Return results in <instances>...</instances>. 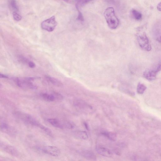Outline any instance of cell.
<instances>
[{
    "label": "cell",
    "mask_w": 161,
    "mask_h": 161,
    "mask_svg": "<svg viewBox=\"0 0 161 161\" xmlns=\"http://www.w3.org/2000/svg\"><path fill=\"white\" fill-rule=\"evenodd\" d=\"M104 15L109 27L112 29H116L119 25V21L113 8H107L104 12Z\"/></svg>",
    "instance_id": "obj_1"
},
{
    "label": "cell",
    "mask_w": 161,
    "mask_h": 161,
    "mask_svg": "<svg viewBox=\"0 0 161 161\" xmlns=\"http://www.w3.org/2000/svg\"><path fill=\"white\" fill-rule=\"evenodd\" d=\"M36 78L34 77H16L14 78L13 80L16 84L19 87L23 89L34 90L37 89V87L31 81L35 80Z\"/></svg>",
    "instance_id": "obj_2"
},
{
    "label": "cell",
    "mask_w": 161,
    "mask_h": 161,
    "mask_svg": "<svg viewBox=\"0 0 161 161\" xmlns=\"http://www.w3.org/2000/svg\"><path fill=\"white\" fill-rule=\"evenodd\" d=\"M15 114L19 119L27 124L38 127L40 129L43 126L30 115L21 112H16Z\"/></svg>",
    "instance_id": "obj_3"
},
{
    "label": "cell",
    "mask_w": 161,
    "mask_h": 161,
    "mask_svg": "<svg viewBox=\"0 0 161 161\" xmlns=\"http://www.w3.org/2000/svg\"><path fill=\"white\" fill-rule=\"evenodd\" d=\"M139 30L136 34V36L140 47L145 51H150L152 49L151 46L146 32L141 30Z\"/></svg>",
    "instance_id": "obj_4"
},
{
    "label": "cell",
    "mask_w": 161,
    "mask_h": 161,
    "mask_svg": "<svg viewBox=\"0 0 161 161\" xmlns=\"http://www.w3.org/2000/svg\"><path fill=\"white\" fill-rule=\"evenodd\" d=\"M39 96L43 100L49 102H53L56 100H61L63 99L62 95L55 92L42 93L40 94Z\"/></svg>",
    "instance_id": "obj_5"
},
{
    "label": "cell",
    "mask_w": 161,
    "mask_h": 161,
    "mask_svg": "<svg viewBox=\"0 0 161 161\" xmlns=\"http://www.w3.org/2000/svg\"><path fill=\"white\" fill-rule=\"evenodd\" d=\"M57 25L55 17L53 16L43 21L41 23V26L43 29L48 31L52 32L55 29Z\"/></svg>",
    "instance_id": "obj_6"
},
{
    "label": "cell",
    "mask_w": 161,
    "mask_h": 161,
    "mask_svg": "<svg viewBox=\"0 0 161 161\" xmlns=\"http://www.w3.org/2000/svg\"><path fill=\"white\" fill-rule=\"evenodd\" d=\"M161 70V64H159L156 68L154 69H147L143 73V77L144 78L150 81L155 80L158 72Z\"/></svg>",
    "instance_id": "obj_7"
},
{
    "label": "cell",
    "mask_w": 161,
    "mask_h": 161,
    "mask_svg": "<svg viewBox=\"0 0 161 161\" xmlns=\"http://www.w3.org/2000/svg\"><path fill=\"white\" fill-rule=\"evenodd\" d=\"M1 148L3 150L7 153L13 156L18 157L19 155V153L17 149L10 145L1 142Z\"/></svg>",
    "instance_id": "obj_8"
},
{
    "label": "cell",
    "mask_w": 161,
    "mask_h": 161,
    "mask_svg": "<svg viewBox=\"0 0 161 161\" xmlns=\"http://www.w3.org/2000/svg\"><path fill=\"white\" fill-rule=\"evenodd\" d=\"M44 153L53 157H58L61 154V151L57 147L54 146H47L42 149Z\"/></svg>",
    "instance_id": "obj_9"
},
{
    "label": "cell",
    "mask_w": 161,
    "mask_h": 161,
    "mask_svg": "<svg viewBox=\"0 0 161 161\" xmlns=\"http://www.w3.org/2000/svg\"><path fill=\"white\" fill-rule=\"evenodd\" d=\"M1 130L3 133L10 136L14 135L15 133L14 129L8 124L4 121L1 122Z\"/></svg>",
    "instance_id": "obj_10"
},
{
    "label": "cell",
    "mask_w": 161,
    "mask_h": 161,
    "mask_svg": "<svg viewBox=\"0 0 161 161\" xmlns=\"http://www.w3.org/2000/svg\"><path fill=\"white\" fill-rule=\"evenodd\" d=\"M96 150L99 154L103 156L110 157L113 155V153L110 150L101 146H97Z\"/></svg>",
    "instance_id": "obj_11"
},
{
    "label": "cell",
    "mask_w": 161,
    "mask_h": 161,
    "mask_svg": "<svg viewBox=\"0 0 161 161\" xmlns=\"http://www.w3.org/2000/svg\"><path fill=\"white\" fill-rule=\"evenodd\" d=\"M153 34L156 41L161 43V23L156 24L153 29Z\"/></svg>",
    "instance_id": "obj_12"
},
{
    "label": "cell",
    "mask_w": 161,
    "mask_h": 161,
    "mask_svg": "<svg viewBox=\"0 0 161 161\" xmlns=\"http://www.w3.org/2000/svg\"><path fill=\"white\" fill-rule=\"evenodd\" d=\"M79 153L84 158L89 160H95L96 156L94 153L90 150H82L78 151Z\"/></svg>",
    "instance_id": "obj_13"
},
{
    "label": "cell",
    "mask_w": 161,
    "mask_h": 161,
    "mask_svg": "<svg viewBox=\"0 0 161 161\" xmlns=\"http://www.w3.org/2000/svg\"><path fill=\"white\" fill-rule=\"evenodd\" d=\"M47 121L54 127L60 129L64 128L63 123H62L59 120L55 118H49L47 119Z\"/></svg>",
    "instance_id": "obj_14"
},
{
    "label": "cell",
    "mask_w": 161,
    "mask_h": 161,
    "mask_svg": "<svg viewBox=\"0 0 161 161\" xmlns=\"http://www.w3.org/2000/svg\"><path fill=\"white\" fill-rule=\"evenodd\" d=\"M45 77L48 81L55 86L61 87L63 85L61 82L58 79L49 76H46Z\"/></svg>",
    "instance_id": "obj_15"
},
{
    "label": "cell",
    "mask_w": 161,
    "mask_h": 161,
    "mask_svg": "<svg viewBox=\"0 0 161 161\" xmlns=\"http://www.w3.org/2000/svg\"><path fill=\"white\" fill-rule=\"evenodd\" d=\"M101 134L102 135L111 141H115L117 140V136L116 134L114 133L104 132H102Z\"/></svg>",
    "instance_id": "obj_16"
},
{
    "label": "cell",
    "mask_w": 161,
    "mask_h": 161,
    "mask_svg": "<svg viewBox=\"0 0 161 161\" xmlns=\"http://www.w3.org/2000/svg\"><path fill=\"white\" fill-rule=\"evenodd\" d=\"M74 105L80 109H85L90 108V106L85 102L82 100H77L74 102Z\"/></svg>",
    "instance_id": "obj_17"
},
{
    "label": "cell",
    "mask_w": 161,
    "mask_h": 161,
    "mask_svg": "<svg viewBox=\"0 0 161 161\" xmlns=\"http://www.w3.org/2000/svg\"><path fill=\"white\" fill-rule=\"evenodd\" d=\"M9 6L10 9L13 11V12H17L19 11V7L15 0H10L9 2Z\"/></svg>",
    "instance_id": "obj_18"
},
{
    "label": "cell",
    "mask_w": 161,
    "mask_h": 161,
    "mask_svg": "<svg viewBox=\"0 0 161 161\" xmlns=\"http://www.w3.org/2000/svg\"><path fill=\"white\" fill-rule=\"evenodd\" d=\"M75 135L77 138L86 140L88 139V136L87 133L84 131H79L75 133Z\"/></svg>",
    "instance_id": "obj_19"
},
{
    "label": "cell",
    "mask_w": 161,
    "mask_h": 161,
    "mask_svg": "<svg viewBox=\"0 0 161 161\" xmlns=\"http://www.w3.org/2000/svg\"><path fill=\"white\" fill-rule=\"evenodd\" d=\"M131 12L133 17L136 20L139 21L142 19V14L138 11L135 9H133Z\"/></svg>",
    "instance_id": "obj_20"
},
{
    "label": "cell",
    "mask_w": 161,
    "mask_h": 161,
    "mask_svg": "<svg viewBox=\"0 0 161 161\" xmlns=\"http://www.w3.org/2000/svg\"><path fill=\"white\" fill-rule=\"evenodd\" d=\"M147 88L146 87L144 84L139 83L137 87V92L140 94H142L146 91Z\"/></svg>",
    "instance_id": "obj_21"
},
{
    "label": "cell",
    "mask_w": 161,
    "mask_h": 161,
    "mask_svg": "<svg viewBox=\"0 0 161 161\" xmlns=\"http://www.w3.org/2000/svg\"><path fill=\"white\" fill-rule=\"evenodd\" d=\"M91 1L92 0H75L77 9H79V7L85 5Z\"/></svg>",
    "instance_id": "obj_22"
},
{
    "label": "cell",
    "mask_w": 161,
    "mask_h": 161,
    "mask_svg": "<svg viewBox=\"0 0 161 161\" xmlns=\"http://www.w3.org/2000/svg\"><path fill=\"white\" fill-rule=\"evenodd\" d=\"M13 18L14 20L16 21H21L22 17L17 12H13Z\"/></svg>",
    "instance_id": "obj_23"
},
{
    "label": "cell",
    "mask_w": 161,
    "mask_h": 161,
    "mask_svg": "<svg viewBox=\"0 0 161 161\" xmlns=\"http://www.w3.org/2000/svg\"><path fill=\"white\" fill-rule=\"evenodd\" d=\"M77 10L78 13L77 19L82 21H84V19L82 14L81 12L79 11V9Z\"/></svg>",
    "instance_id": "obj_24"
},
{
    "label": "cell",
    "mask_w": 161,
    "mask_h": 161,
    "mask_svg": "<svg viewBox=\"0 0 161 161\" xmlns=\"http://www.w3.org/2000/svg\"><path fill=\"white\" fill-rule=\"evenodd\" d=\"M29 67L31 68H34L35 66V64L33 61H30L28 64Z\"/></svg>",
    "instance_id": "obj_25"
},
{
    "label": "cell",
    "mask_w": 161,
    "mask_h": 161,
    "mask_svg": "<svg viewBox=\"0 0 161 161\" xmlns=\"http://www.w3.org/2000/svg\"><path fill=\"white\" fill-rule=\"evenodd\" d=\"M157 8L159 11L161 12V2L158 5Z\"/></svg>",
    "instance_id": "obj_26"
},
{
    "label": "cell",
    "mask_w": 161,
    "mask_h": 161,
    "mask_svg": "<svg viewBox=\"0 0 161 161\" xmlns=\"http://www.w3.org/2000/svg\"><path fill=\"white\" fill-rule=\"evenodd\" d=\"M0 77H1V78H8V76L7 75H5L3 74H0Z\"/></svg>",
    "instance_id": "obj_27"
},
{
    "label": "cell",
    "mask_w": 161,
    "mask_h": 161,
    "mask_svg": "<svg viewBox=\"0 0 161 161\" xmlns=\"http://www.w3.org/2000/svg\"><path fill=\"white\" fill-rule=\"evenodd\" d=\"M84 125L85 127H86V128L87 129V130H88V126L87 124V123H84Z\"/></svg>",
    "instance_id": "obj_28"
},
{
    "label": "cell",
    "mask_w": 161,
    "mask_h": 161,
    "mask_svg": "<svg viewBox=\"0 0 161 161\" xmlns=\"http://www.w3.org/2000/svg\"><path fill=\"white\" fill-rule=\"evenodd\" d=\"M63 1H65L66 2H69V1H70V0H63Z\"/></svg>",
    "instance_id": "obj_29"
}]
</instances>
